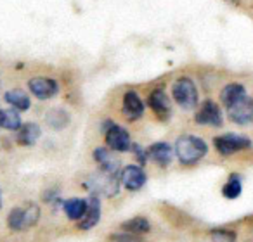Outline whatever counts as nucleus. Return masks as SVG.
<instances>
[{
	"instance_id": "9b49d317",
	"label": "nucleus",
	"mask_w": 253,
	"mask_h": 242,
	"mask_svg": "<svg viewBox=\"0 0 253 242\" xmlns=\"http://www.w3.org/2000/svg\"><path fill=\"white\" fill-rule=\"evenodd\" d=\"M94 159L95 163L99 165V168H101L102 173H106V175H115L118 176L120 173V159L115 156V152L109 151L108 147H97L94 149Z\"/></svg>"
},
{
	"instance_id": "4be33fe9",
	"label": "nucleus",
	"mask_w": 253,
	"mask_h": 242,
	"mask_svg": "<svg viewBox=\"0 0 253 242\" xmlns=\"http://www.w3.org/2000/svg\"><path fill=\"white\" fill-rule=\"evenodd\" d=\"M122 230H125L126 234H132V235H142L151 230V225H149L148 218L135 216L130 218V220H126L125 223H122Z\"/></svg>"
},
{
	"instance_id": "a878e982",
	"label": "nucleus",
	"mask_w": 253,
	"mask_h": 242,
	"mask_svg": "<svg viewBox=\"0 0 253 242\" xmlns=\"http://www.w3.org/2000/svg\"><path fill=\"white\" fill-rule=\"evenodd\" d=\"M130 151L134 152V156H135V159H137V163H139V166H144L146 165V161H148V151H144V149L141 147V145H137V144H132V147H130Z\"/></svg>"
},
{
	"instance_id": "bb28decb",
	"label": "nucleus",
	"mask_w": 253,
	"mask_h": 242,
	"mask_svg": "<svg viewBox=\"0 0 253 242\" xmlns=\"http://www.w3.org/2000/svg\"><path fill=\"white\" fill-rule=\"evenodd\" d=\"M108 242H139V239L132 234H115L109 237Z\"/></svg>"
},
{
	"instance_id": "393cba45",
	"label": "nucleus",
	"mask_w": 253,
	"mask_h": 242,
	"mask_svg": "<svg viewBox=\"0 0 253 242\" xmlns=\"http://www.w3.org/2000/svg\"><path fill=\"white\" fill-rule=\"evenodd\" d=\"M211 241L213 242H236L238 241V235L234 230H229V228H213L210 232Z\"/></svg>"
},
{
	"instance_id": "5701e85b",
	"label": "nucleus",
	"mask_w": 253,
	"mask_h": 242,
	"mask_svg": "<svg viewBox=\"0 0 253 242\" xmlns=\"http://www.w3.org/2000/svg\"><path fill=\"white\" fill-rule=\"evenodd\" d=\"M40 220V206L35 203H30L23 207V228H32Z\"/></svg>"
},
{
	"instance_id": "9d476101",
	"label": "nucleus",
	"mask_w": 253,
	"mask_h": 242,
	"mask_svg": "<svg viewBox=\"0 0 253 242\" xmlns=\"http://www.w3.org/2000/svg\"><path fill=\"white\" fill-rule=\"evenodd\" d=\"M148 105L151 107V111L158 116L160 119H169L172 114V105H170V99L167 95V92L163 88H155L149 92L148 97Z\"/></svg>"
},
{
	"instance_id": "39448f33",
	"label": "nucleus",
	"mask_w": 253,
	"mask_h": 242,
	"mask_svg": "<svg viewBox=\"0 0 253 242\" xmlns=\"http://www.w3.org/2000/svg\"><path fill=\"white\" fill-rule=\"evenodd\" d=\"M85 187L90 190L92 196H97L99 194H104L106 197H111L118 194L120 189V180L115 175H106V173H97V175H92L90 178L85 182Z\"/></svg>"
},
{
	"instance_id": "2eb2a0df",
	"label": "nucleus",
	"mask_w": 253,
	"mask_h": 242,
	"mask_svg": "<svg viewBox=\"0 0 253 242\" xmlns=\"http://www.w3.org/2000/svg\"><path fill=\"white\" fill-rule=\"evenodd\" d=\"M40 138V127L37 123H23L16 134V142L23 147H32Z\"/></svg>"
},
{
	"instance_id": "b1692460",
	"label": "nucleus",
	"mask_w": 253,
	"mask_h": 242,
	"mask_svg": "<svg viewBox=\"0 0 253 242\" xmlns=\"http://www.w3.org/2000/svg\"><path fill=\"white\" fill-rule=\"evenodd\" d=\"M7 227L12 232H21L23 228V207H12L11 213L7 214Z\"/></svg>"
},
{
	"instance_id": "f257e3e1",
	"label": "nucleus",
	"mask_w": 253,
	"mask_h": 242,
	"mask_svg": "<svg viewBox=\"0 0 253 242\" xmlns=\"http://www.w3.org/2000/svg\"><path fill=\"white\" fill-rule=\"evenodd\" d=\"M208 145L196 135H180L175 142V156L184 166H193L207 156Z\"/></svg>"
},
{
	"instance_id": "ddd939ff",
	"label": "nucleus",
	"mask_w": 253,
	"mask_h": 242,
	"mask_svg": "<svg viewBox=\"0 0 253 242\" xmlns=\"http://www.w3.org/2000/svg\"><path fill=\"white\" fill-rule=\"evenodd\" d=\"M101 220V199L97 196H90L87 199V211H85L84 218L78 221V228L80 230H90Z\"/></svg>"
},
{
	"instance_id": "7ed1b4c3",
	"label": "nucleus",
	"mask_w": 253,
	"mask_h": 242,
	"mask_svg": "<svg viewBox=\"0 0 253 242\" xmlns=\"http://www.w3.org/2000/svg\"><path fill=\"white\" fill-rule=\"evenodd\" d=\"M101 132L104 134L106 145L109 151L115 152H128L132 147L130 134L126 132V128L116 125L115 121H104L101 127Z\"/></svg>"
},
{
	"instance_id": "c85d7f7f",
	"label": "nucleus",
	"mask_w": 253,
	"mask_h": 242,
	"mask_svg": "<svg viewBox=\"0 0 253 242\" xmlns=\"http://www.w3.org/2000/svg\"><path fill=\"white\" fill-rule=\"evenodd\" d=\"M0 207H2V192H0Z\"/></svg>"
},
{
	"instance_id": "6ab92c4d",
	"label": "nucleus",
	"mask_w": 253,
	"mask_h": 242,
	"mask_svg": "<svg viewBox=\"0 0 253 242\" xmlns=\"http://www.w3.org/2000/svg\"><path fill=\"white\" fill-rule=\"evenodd\" d=\"M21 116L14 109H0V128L9 132H18L21 128Z\"/></svg>"
},
{
	"instance_id": "a211bd4d",
	"label": "nucleus",
	"mask_w": 253,
	"mask_h": 242,
	"mask_svg": "<svg viewBox=\"0 0 253 242\" xmlns=\"http://www.w3.org/2000/svg\"><path fill=\"white\" fill-rule=\"evenodd\" d=\"M63 209L71 221H80L87 211V199H80V197L66 199L63 203Z\"/></svg>"
},
{
	"instance_id": "412c9836",
	"label": "nucleus",
	"mask_w": 253,
	"mask_h": 242,
	"mask_svg": "<svg viewBox=\"0 0 253 242\" xmlns=\"http://www.w3.org/2000/svg\"><path fill=\"white\" fill-rule=\"evenodd\" d=\"M243 192V180H241V175L238 173H231L227 178V182L224 183L222 187V196L225 199H238Z\"/></svg>"
},
{
	"instance_id": "4468645a",
	"label": "nucleus",
	"mask_w": 253,
	"mask_h": 242,
	"mask_svg": "<svg viewBox=\"0 0 253 242\" xmlns=\"http://www.w3.org/2000/svg\"><path fill=\"white\" fill-rule=\"evenodd\" d=\"M173 154H175V151L167 142H156L148 149V158L151 161H155L158 166H162V168H167L172 163Z\"/></svg>"
},
{
	"instance_id": "6e6552de",
	"label": "nucleus",
	"mask_w": 253,
	"mask_h": 242,
	"mask_svg": "<svg viewBox=\"0 0 253 242\" xmlns=\"http://www.w3.org/2000/svg\"><path fill=\"white\" fill-rule=\"evenodd\" d=\"M28 88L37 99L47 101V99H52L54 95H57L59 83H57V80L49 76H35L28 81Z\"/></svg>"
},
{
	"instance_id": "cd10ccee",
	"label": "nucleus",
	"mask_w": 253,
	"mask_h": 242,
	"mask_svg": "<svg viewBox=\"0 0 253 242\" xmlns=\"http://www.w3.org/2000/svg\"><path fill=\"white\" fill-rule=\"evenodd\" d=\"M227 2H231V4H234V5H238L241 0H227Z\"/></svg>"
},
{
	"instance_id": "423d86ee",
	"label": "nucleus",
	"mask_w": 253,
	"mask_h": 242,
	"mask_svg": "<svg viewBox=\"0 0 253 242\" xmlns=\"http://www.w3.org/2000/svg\"><path fill=\"white\" fill-rule=\"evenodd\" d=\"M194 121H196L198 125H201V127L217 128V127H222L224 118H222V111L217 102L208 99V101H205L203 104L198 107V111L194 112Z\"/></svg>"
},
{
	"instance_id": "20e7f679",
	"label": "nucleus",
	"mask_w": 253,
	"mask_h": 242,
	"mask_svg": "<svg viewBox=\"0 0 253 242\" xmlns=\"http://www.w3.org/2000/svg\"><path fill=\"white\" fill-rule=\"evenodd\" d=\"M252 138H248L246 135H238V134H224L213 138V147L217 149L218 154L222 156H232L236 152L246 151L252 147Z\"/></svg>"
},
{
	"instance_id": "1a4fd4ad",
	"label": "nucleus",
	"mask_w": 253,
	"mask_h": 242,
	"mask_svg": "<svg viewBox=\"0 0 253 242\" xmlns=\"http://www.w3.org/2000/svg\"><path fill=\"white\" fill-rule=\"evenodd\" d=\"M227 116L232 123L236 125H250L253 123V99L243 97L231 107H227Z\"/></svg>"
},
{
	"instance_id": "aec40b11",
	"label": "nucleus",
	"mask_w": 253,
	"mask_h": 242,
	"mask_svg": "<svg viewBox=\"0 0 253 242\" xmlns=\"http://www.w3.org/2000/svg\"><path fill=\"white\" fill-rule=\"evenodd\" d=\"M45 123L49 125L52 130H63V128H66L68 123H70V114H68L64 109L54 107L45 114Z\"/></svg>"
},
{
	"instance_id": "0eeeda50",
	"label": "nucleus",
	"mask_w": 253,
	"mask_h": 242,
	"mask_svg": "<svg viewBox=\"0 0 253 242\" xmlns=\"http://www.w3.org/2000/svg\"><path fill=\"white\" fill-rule=\"evenodd\" d=\"M120 182H122V185L126 190L135 192V190H141L146 185L148 175H146V172L139 165H128L120 173Z\"/></svg>"
},
{
	"instance_id": "f03ea898",
	"label": "nucleus",
	"mask_w": 253,
	"mask_h": 242,
	"mask_svg": "<svg viewBox=\"0 0 253 242\" xmlns=\"http://www.w3.org/2000/svg\"><path fill=\"white\" fill-rule=\"evenodd\" d=\"M172 97H173V101H175L182 109H186V111H193V109H196L198 101H200L198 87L189 76H180L173 81Z\"/></svg>"
},
{
	"instance_id": "dca6fc26",
	"label": "nucleus",
	"mask_w": 253,
	"mask_h": 242,
	"mask_svg": "<svg viewBox=\"0 0 253 242\" xmlns=\"http://www.w3.org/2000/svg\"><path fill=\"white\" fill-rule=\"evenodd\" d=\"M4 101L18 112L28 111L30 105H32V101H30L28 94H26L25 90H21V88H12V90H7L4 94Z\"/></svg>"
},
{
	"instance_id": "f3484780",
	"label": "nucleus",
	"mask_w": 253,
	"mask_h": 242,
	"mask_svg": "<svg viewBox=\"0 0 253 242\" xmlns=\"http://www.w3.org/2000/svg\"><path fill=\"white\" fill-rule=\"evenodd\" d=\"M243 97H246V88L243 83H227L220 92V101L225 105V109L231 107L232 104H236L238 101H241Z\"/></svg>"
},
{
	"instance_id": "f8f14e48",
	"label": "nucleus",
	"mask_w": 253,
	"mask_h": 242,
	"mask_svg": "<svg viewBox=\"0 0 253 242\" xmlns=\"http://www.w3.org/2000/svg\"><path fill=\"white\" fill-rule=\"evenodd\" d=\"M122 109H123V114H125L126 119L135 121V119L142 118V114H144V102L141 101L137 92L128 90L123 94Z\"/></svg>"
}]
</instances>
